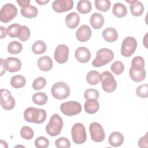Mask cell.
I'll return each mask as SVG.
<instances>
[{
  "mask_svg": "<svg viewBox=\"0 0 148 148\" xmlns=\"http://www.w3.org/2000/svg\"><path fill=\"white\" fill-rule=\"evenodd\" d=\"M24 118L25 121L35 124L43 123L47 117L45 110L34 107H29L24 112Z\"/></svg>",
  "mask_w": 148,
  "mask_h": 148,
  "instance_id": "1",
  "label": "cell"
},
{
  "mask_svg": "<svg viewBox=\"0 0 148 148\" xmlns=\"http://www.w3.org/2000/svg\"><path fill=\"white\" fill-rule=\"evenodd\" d=\"M114 58L113 52L107 48L99 49L96 53V57L92 62V66L101 67L109 63Z\"/></svg>",
  "mask_w": 148,
  "mask_h": 148,
  "instance_id": "2",
  "label": "cell"
},
{
  "mask_svg": "<svg viewBox=\"0 0 148 148\" xmlns=\"http://www.w3.org/2000/svg\"><path fill=\"white\" fill-rule=\"evenodd\" d=\"M63 127V120L58 114H53L46 127V131L48 135L51 136L58 135Z\"/></svg>",
  "mask_w": 148,
  "mask_h": 148,
  "instance_id": "3",
  "label": "cell"
},
{
  "mask_svg": "<svg viewBox=\"0 0 148 148\" xmlns=\"http://www.w3.org/2000/svg\"><path fill=\"white\" fill-rule=\"evenodd\" d=\"M100 81L102 88L106 92H112L116 89L117 82L109 71H104L100 75Z\"/></svg>",
  "mask_w": 148,
  "mask_h": 148,
  "instance_id": "4",
  "label": "cell"
},
{
  "mask_svg": "<svg viewBox=\"0 0 148 148\" xmlns=\"http://www.w3.org/2000/svg\"><path fill=\"white\" fill-rule=\"evenodd\" d=\"M71 134L72 140L76 144H82L87 139L86 128L82 123H75L72 127Z\"/></svg>",
  "mask_w": 148,
  "mask_h": 148,
  "instance_id": "5",
  "label": "cell"
},
{
  "mask_svg": "<svg viewBox=\"0 0 148 148\" xmlns=\"http://www.w3.org/2000/svg\"><path fill=\"white\" fill-rule=\"evenodd\" d=\"M51 92L55 98L57 99H64L69 95L70 88L66 83L59 82L53 85L51 88Z\"/></svg>",
  "mask_w": 148,
  "mask_h": 148,
  "instance_id": "6",
  "label": "cell"
},
{
  "mask_svg": "<svg viewBox=\"0 0 148 148\" xmlns=\"http://www.w3.org/2000/svg\"><path fill=\"white\" fill-rule=\"evenodd\" d=\"M60 110L64 114L68 116H73L81 112L82 105L77 101H66L61 105Z\"/></svg>",
  "mask_w": 148,
  "mask_h": 148,
  "instance_id": "7",
  "label": "cell"
},
{
  "mask_svg": "<svg viewBox=\"0 0 148 148\" xmlns=\"http://www.w3.org/2000/svg\"><path fill=\"white\" fill-rule=\"evenodd\" d=\"M17 14V9L16 6L12 3H6L4 5L0 11L1 21L7 23L10 22Z\"/></svg>",
  "mask_w": 148,
  "mask_h": 148,
  "instance_id": "8",
  "label": "cell"
},
{
  "mask_svg": "<svg viewBox=\"0 0 148 148\" xmlns=\"http://www.w3.org/2000/svg\"><path fill=\"white\" fill-rule=\"evenodd\" d=\"M137 47V42L132 36H127L122 42L121 47V54L122 56L129 57L131 56Z\"/></svg>",
  "mask_w": 148,
  "mask_h": 148,
  "instance_id": "9",
  "label": "cell"
},
{
  "mask_svg": "<svg viewBox=\"0 0 148 148\" xmlns=\"http://www.w3.org/2000/svg\"><path fill=\"white\" fill-rule=\"evenodd\" d=\"M89 131L91 139L95 142H101L105 138V134L101 124L93 122L89 126Z\"/></svg>",
  "mask_w": 148,
  "mask_h": 148,
  "instance_id": "10",
  "label": "cell"
},
{
  "mask_svg": "<svg viewBox=\"0 0 148 148\" xmlns=\"http://www.w3.org/2000/svg\"><path fill=\"white\" fill-rule=\"evenodd\" d=\"M0 97L1 105L3 109L10 110L14 108L16 103L15 99L8 90L5 88L1 89Z\"/></svg>",
  "mask_w": 148,
  "mask_h": 148,
  "instance_id": "11",
  "label": "cell"
},
{
  "mask_svg": "<svg viewBox=\"0 0 148 148\" xmlns=\"http://www.w3.org/2000/svg\"><path fill=\"white\" fill-rule=\"evenodd\" d=\"M69 50L68 47L64 44L59 45L55 49L54 58L59 64H64L67 62L69 57Z\"/></svg>",
  "mask_w": 148,
  "mask_h": 148,
  "instance_id": "12",
  "label": "cell"
},
{
  "mask_svg": "<svg viewBox=\"0 0 148 148\" xmlns=\"http://www.w3.org/2000/svg\"><path fill=\"white\" fill-rule=\"evenodd\" d=\"M73 6L72 0H56L52 3V8L57 13L66 12L71 10Z\"/></svg>",
  "mask_w": 148,
  "mask_h": 148,
  "instance_id": "13",
  "label": "cell"
},
{
  "mask_svg": "<svg viewBox=\"0 0 148 148\" xmlns=\"http://www.w3.org/2000/svg\"><path fill=\"white\" fill-rule=\"evenodd\" d=\"M92 32L91 28L86 24L82 25L76 32V39L82 42L88 40L91 36Z\"/></svg>",
  "mask_w": 148,
  "mask_h": 148,
  "instance_id": "14",
  "label": "cell"
},
{
  "mask_svg": "<svg viewBox=\"0 0 148 148\" xmlns=\"http://www.w3.org/2000/svg\"><path fill=\"white\" fill-rule=\"evenodd\" d=\"M91 52L86 47H78L75 53V57L77 61L81 63H86L91 58Z\"/></svg>",
  "mask_w": 148,
  "mask_h": 148,
  "instance_id": "15",
  "label": "cell"
},
{
  "mask_svg": "<svg viewBox=\"0 0 148 148\" xmlns=\"http://www.w3.org/2000/svg\"><path fill=\"white\" fill-rule=\"evenodd\" d=\"M7 71L9 72H16L21 68V61L16 57H8L6 59Z\"/></svg>",
  "mask_w": 148,
  "mask_h": 148,
  "instance_id": "16",
  "label": "cell"
},
{
  "mask_svg": "<svg viewBox=\"0 0 148 148\" xmlns=\"http://www.w3.org/2000/svg\"><path fill=\"white\" fill-rule=\"evenodd\" d=\"M127 2L130 3V11L131 14L135 17L140 16H141L144 12V6L143 3L138 1L136 0H133V1H127Z\"/></svg>",
  "mask_w": 148,
  "mask_h": 148,
  "instance_id": "17",
  "label": "cell"
},
{
  "mask_svg": "<svg viewBox=\"0 0 148 148\" xmlns=\"http://www.w3.org/2000/svg\"><path fill=\"white\" fill-rule=\"evenodd\" d=\"M84 110L88 114H94L99 108V103L98 99L91 98L86 99L84 105Z\"/></svg>",
  "mask_w": 148,
  "mask_h": 148,
  "instance_id": "18",
  "label": "cell"
},
{
  "mask_svg": "<svg viewBox=\"0 0 148 148\" xmlns=\"http://www.w3.org/2000/svg\"><path fill=\"white\" fill-rule=\"evenodd\" d=\"M80 22V16L76 12H71L66 15L65 17V23L67 27L71 29H74L79 25Z\"/></svg>",
  "mask_w": 148,
  "mask_h": 148,
  "instance_id": "19",
  "label": "cell"
},
{
  "mask_svg": "<svg viewBox=\"0 0 148 148\" xmlns=\"http://www.w3.org/2000/svg\"><path fill=\"white\" fill-rule=\"evenodd\" d=\"M53 65L52 60L49 56H42L38 60V66L42 71H49L53 68Z\"/></svg>",
  "mask_w": 148,
  "mask_h": 148,
  "instance_id": "20",
  "label": "cell"
},
{
  "mask_svg": "<svg viewBox=\"0 0 148 148\" xmlns=\"http://www.w3.org/2000/svg\"><path fill=\"white\" fill-rule=\"evenodd\" d=\"M104 17L99 13H94L90 17V23L91 27L95 29H100L104 24Z\"/></svg>",
  "mask_w": 148,
  "mask_h": 148,
  "instance_id": "21",
  "label": "cell"
},
{
  "mask_svg": "<svg viewBox=\"0 0 148 148\" xmlns=\"http://www.w3.org/2000/svg\"><path fill=\"white\" fill-rule=\"evenodd\" d=\"M124 136L121 133L118 131L112 132L109 136V143L113 147H119L124 142Z\"/></svg>",
  "mask_w": 148,
  "mask_h": 148,
  "instance_id": "22",
  "label": "cell"
},
{
  "mask_svg": "<svg viewBox=\"0 0 148 148\" xmlns=\"http://www.w3.org/2000/svg\"><path fill=\"white\" fill-rule=\"evenodd\" d=\"M102 36L104 40L108 42H113L118 38V33L113 27H108L102 32Z\"/></svg>",
  "mask_w": 148,
  "mask_h": 148,
  "instance_id": "23",
  "label": "cell"
},
{
  "mask_svg": "<svg viewBox=\"0 0 148 148\" xmlns=\"http://www.w3.org/2000/svg\"><path fill=\"white\" fill-rule=\"evenodd\" d=\"M20 12L21 15L24 17L31 18H35L37 16L38 10L35 6L29 5L26 7L21 8Z\"/></svg>",
  "mask_w": 148,
  "mask_h": 148,
  "instance_id": "24",
  "label": "cell"
},
{
  "mask_svg": "<svg viewBox=\"0 0 148 148\" xmlns=\"http://www.w3.org/2000/svg\"><path fill=\"white\" fill-rule=\"evenodd\" d=\"M113 14L118 18H122L126 16L127 9L126 6L121 3H115L112 8Z\"/></svg>",
  "mask_w": 148,
  "mask_h": 148,
  "instance_id": "25",
  "label": "cell"
},
{
  "mask_svg": "<svg viewBox=\"0 0 148 148\" xmlns=\"http://www.w3.org/2000/svg\"><path fill=\"white\" fill-rule=\"evenodd\" d=\"M129 75L133 81L135 82H140L145 79L146 72L145 69L142 71H135L130 68Z\"/></svg>",
  "mask_w": 148,
  "mask_h": 148,
  "instance_id": "26",
  "label": "cell"
},
{
  "mask_svg": "<svg viewBox=\"0 0 148 148\" xmlns=\"http://www.w3.org/2000/svg\"><path fill=\"white\" fill-rule=\"evenodd\" d=\"M25 78L21 75H14L12 77L10 80L11 86L15 88H20L23 87L25 85Z\"/></svg>",
  "mask_w": 148,
  "mask_h": 148,
  "instance_id": "27",
  "label": "cell"
},
{
  "mask_svg": "<svg viewBox=\"0 0 148 148\" xmlns=\"http://www.w3.org/2000/svg\"><path fill=\"white\" fill-rule=\"evenodd\" d=\"M92 5L91 3L89 1L81 0L77 2V11L82 14H86L91 10Z\"/></svg>",
  "mask_w": 148,
  "mask_h": 148,
  "instance_id": "28",
  "label": "cell"
},
{
  "mask_svg": "<svg viewBox=\"0 0 148 148\" xmlns=\"http://www.w3.org/2000/svg\"><path fill=\"white\" fill-rule=\"evenodd\" d=\"M100 73L97 71H91L86 75V80L90 85H97L100 81Z\"/></svg>",
  "mask_w": 148,
  "mask_h": 148,
  "instance_id": "29",
  "label": "cell"
},
{
  "mask_svg": "<svg viewBox=\"0 0 148 148\" xmlns=\"http://www.w3.org/2000/svg\"><path fill=\"white\" fill-rule=\"evenodd\" d=\"M31 49L34 54L38 55L44 53L46 50L47 46L43 40H38L33 43Z\"/></svg>",
  "mask_w": 148,
  "mask_h": 148,
  "instance_id": "30",
  "label": "cell"
},
{
  "mask_svg": "<svg viewBox=\"0 0 148 148\" xmlns=\"http://www.w3.org/2000/svg\"><path fill=\"white\" fill-rule=\"evenodd\" d=\"M130 68L135 71H142L145 69V61L143 58L140 56H136L133 58Z\"/></svg>",
  "mask_w": 148,
  "mask_h": 148,
  "instance_id": "31",
  "label": "cell"
},
{
  "mask_svg": "<svg viewBox=\"0 0 148 148\" xmlns=\"http://www.w3.org/2000/svg\"><path fill=\"white\" fill-rule=\"evenodd\" d=\"M32 101L38 105H43L48 100L47 95L43 92H37L32 95Z\"/></svg>",
  "mask_w": 148,
  "mask_h": 148,
  "instance_id": "32",
  "label": "cell"
},
{
  "mask_svg": "<svg viewBox=\"0 0 148 148\" xmlns=\"http://www.w3.org/2000/svg\"><path fill=\"white\" fill-rule=\"evenodd\" d=\"M23 49V45L18 41L14 40L10 42L8 46V51L9 53L17 54L20 53Z\"/></svg>",
  "mask_w": 148,
  "mask_h": 148,
  "instance_id": "33",
  "label": "cell"
},
{
  "mask_svg": "<svg viewBox=\"0 0 148 148\" xmlns=\"http://www.w3.org/2000/svg\"><path fill=\"white\" fill-rule=\"evenodd\" d=\"M21 25L18 24H13L7 28V34L10 38H18L20 32Z\"/></svg>",
  "mask_w": 148,
  "mask_h": 148,
  "instance_id": "34",
  "label": "cell"
},
{
  "mask_svg": "<svg viewBox=\"0 0 148 148\" xmlns=\"http://www.w3.org/2000/svg\"><path fill=\"white\" fill-rule=\"evenodd\" d=\"M95 6L98 10L106 12L110 7V2L109 0H96L95 1Z\"/></svg>",
  "mask_w": 148,
  "mask_h": 148,
  "instance_id": "35",
  "label": "cell"
},
{
  "mask_svg": "<svg viewBox=\"0 0 148 148\" xmlns=\"http://www.w3.org/2000/svg\"><path fill=\"white\" fill-rule=\"evenodd\" d=\"M21 136L25 140H30L34 136L33 130L28 126H23L20 130Z\"/></svg>",
  "mask_w": 148,
  "mask_h": 148,
  "instance_id": "36",
  "label": "cell"
},
{
  "mask_svg": "<svg viewBox=\"0 0 148 148\" xmlns=\"http://www.w3.org/2000/svg\"><path fill=\"white\" fill-rule=\"evenodd\" d=\"M110 69L113 73L116 75H119L123 72L124 69V66L122 62L116 61L112 64L110 66Z\"/></svg>",
  "mask_w": 148,
  "mask_h": 148,
  "instance_id": "37",
  "label": "cell"
},
{
  "mask_svg": "<svg viewBox=\"0 0 148 148\" xmlns=\"http://www.w3.org/2000/svg\"><path fill=\"white\" fill-rule=\"evenodd\" d=\"M31 32L29 28L26 25H21V30L18 38L22 42L27 41L30 37Z\"/></svg>",
  "mask_w": 148,
  "mask_h": 148,
  "instance_id": "38",
  "label": "cell"
},
{
  "mask_svg": "<svg viewBox=\"0 0 148 148\" xmlns=\"http://www.w3.org/2000/svg\"><path fill=\"white\" fill-rule=\"evenodd\" d=\"M46 84V80L43 77H38L32 83V87L35 90H39L45 87Z\"/></svg>",
  "mask_w": 148,
  "mask_h": 148,
  "instance_id": "39",
  "label": "cell"
},
{
  "mask_svg": "<svg viewBox=\"0 0 148 148\" xmlns=\"http://www.w3.org/2000/svg\"><path fill=\"white\" fill-rule=\"evenodd\" d=\"M148 85L147 84L138 86L136 90V95L141 98H146L148 96Z\"/></svg>",
  "mask_w": 148,
  "mask_h": 148,
  "instance_id": "40",
  "label": "cell"
},
{
  "mask_svg": "<svg viewBox=\"0 0 148 148\" xmlns=\"http://www.w3.org/2000/svg\"><path fill=\"white\" fill-rule=\"evenodd\" d=\"M99 97V94L98 91L94 88H88L85 90L84 93V97L86 99H91V98L98 99Z\"/></svg>",
  "mask_w": 148,
  "mask_h": 148,
  "instance_id": "41",
  "label": "cell"
},
{
  "mask_svg": "<svg viewBox=\"0 0 148 148\" xmlns=\"http://www.w3.org/2000/svg\"><path fill=\"white\" fill-rule=\"evenodd\" d=\"M55 146L58 148H69L71 146V143L68 138L60 137L56 140Z\"/></svg>",
  "mask_w": 148,
  "mask_h": 148,
  "instance_id": "42",
  "label": "cell"
},
{
  "mask_svg": "<svg viewBox=\"0 0 148 148\" xmlns=\"http://www.w3.org/2000/svg\"><path fill=\"white\" fill-rule=\"evenodd\" d=\"M35 146L38 148H46L49 146V140L45 136H39L35 140Z\"/></svg>",
  "mask_w": 148,
  "mask_h": 148,
  "instance_id": "43",
  "label": "cell"
},
{
  "mask_svg": "<svg viewBox=\"0 0 148 148\" xmlns=\"http://www.w3.org/2000/svg\"><path fill=\"white\" fill-rule=\"evenodd\" d=\"M148 133L147 132L143 136L141 137L138 142V145L141 148L148 147Z\"/></svg>",
  "mask_w": 148,
  "mask_h": 148,
  "instance_id": "44",
  "label": "cell"
},
{
  "mask_svg": "<svg viewBox=\"0 0 148 148\" xmlns=\"http://www.w3.org/2000/svg\"><path fill=\"white\" fill-rule=\"evenodd\" d=\"M0 66H1V76H2L7 71V67H6V60H4L3 58L0 59Z\"/></svg>",
  "mask_w": 148,
  "mask_h": 148,
  "instance_id": "45",
  "label": "cell"
},
{
  "mask_svg": "<svg viewBox=\"0 0 148 148\" xmlns=\"http://www.w3.org/2000/svg\"><path fill=\"white\" fill-rule=\"evenodd\" d=\"M17 3L21 7V8H24L26 7L28 5H29L30 3V1L29 0H17Z\"/></svg>",
  "mask_w": 148,
  "mask_h": 148,
  "instance_id": "46",
  "label": "cell"
},
{
  "mask_svg": "<svg viewBox=\"0 0 148 148\" xmlns=\"http://www.w3.org/2000/svg\"><path fill=\"white\" fill-rule=\"evenodd\" d=\"M0 29H1V39H3L4 38L6 37L7 34V29H6L5 27L1 26L0 27Z\"/></svg>",
  "mask_w": 148,
  "mask_h": 148,
  "instance_id": "47",
  "label": "cell"
},
{
  "mask_svg": "<svg viewBox=\"0 0 148 148\" xmlns=\"http://www.w3.org/2000/svg\"><path fill=\"white\" fill-rule=\"evenodd\" d=\"M36 2L37 3H38L40 5H44L46 3H47L48 2H49V0L47 1H42V0H36Z\"/></svg>",
  "mask_w": 148,
  "mask_h": 148,
  "instance_id": "48",
  "label": "cell"
}]
</instances>
